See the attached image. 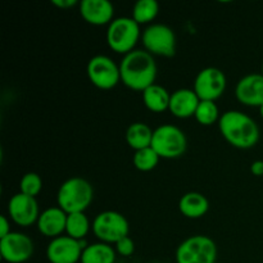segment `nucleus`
<instances>
[{
    "instance_id": "obj_1",
    "label": "nucleus",
    "mask_w": 263,
    "mask_h": 263,
    "mask_svg": "<svg viewBox=\"0 0 263 263\" xmlns=\"http://www.w3.org/2000/svg\"><path fill=\"white\" fill-rule=\"evenodd\" d=\"M121 82L128 89L141 91L156 84L157 63L144 49H135L123 55L120 63Z\"/></svg>"
},
{
    "instance_id": "obj_2",
    "label": "nucleus",
    "mask_w": 263,
    "mask_h": 263,
    "mask_svg": "<svg viewBox=\"0 0 263 263\" xmlns=\"http://www.w3.org/2000/svg\"><path fill=\"white\" fill-rule=\"evenodd\" d=\"M222 138L238 149H251L259 141V127L256 121L240 110H228L218 121Z\"/></svg>"
},
{
    "instance_id": "obj_3",
    "label": "nucleus",
    "mask_w": 263,
    "mask_h": 263,
    "mask_svg": "<svg viewBox=\"0 0 263 263\" xmlns=\"http://www.w3.org/2000/svg\"><path fill=\"white\" fill-rule=\"evenodd\" d=\"M94 199V189L87 180L71 177L59 186L57 193V204L67 215L85 212Z\"/></svg>"
},
{
    "instance_id": "obj_4",
    "label": "nucleus",
    "mask_w": 263,
    "mask_h": 263,
    "mask_svg": "<svg viewBox=\"0 0 263 263\" xmlns=\"http://www.w3.org/2000/svg\"><path fill=\"white\" fill-rule=\"evenodd\" d=\"M141 39L140 25L131 17H118L112 21L107 30V44L115 53L128 54L135 50Z\"/></svg>"
},
{
    "instance_id": "obj_5",
    "label": "nucleus",
    "mask_w": 263,
    "mask_h": 263,
    "mask_svg": "<svg viewBox=\"0 0 263 263\" xmlns=\"http://www.w3.org/2000/svg\"><path fill=\"white\" fill-rule=\"evenodd\" d=\"M217 246L207 235H193L185 239L176 249V263H216Z\"/></svg>"
},
{
    "instance_id": "obj_6",
    "label": "nucleus",
    "mask_w": 263,
    "mask_h": 263,
    "mask_svg": "<svg viewBox=\"0 0 263 263\" xmlns=\"http://www.w3.org/2000/svg\"><path fill=\"white\" fill-rule=\"evenodd\" d=\"M152 148L161 158L175 159L185 154L187 148V139L184 131L175 125L158 126L153 131Z\"/></svg>"
},
{
    "instance_id": "obj_7",
    "label": "nucleus",
    "mask_w": 263,
    "mask_h": 263,
    "mask_svg": "<svg viewBox=\"0 0 263 263\" xmlns=\"http://www.w3.org/2000/svg\"><path fill=\"white\" fill-rule=\"evenodd\" d=\"M91 229L98 240L110 246L128 236L130 233L127 218L117 211L100 212L92 221Z\"/></svg>"
},
{
    "instance_id": "obj_8",
    "label": "nucleus",
    "mask_w": 263,
    "mask_h": 263,
    "mask_svg": "<svg viewBox=\"0 0 263 263\" xmlns=\"http://www.w3.org/2000/svg\"><path fill=\"white\" fill-rule=\"evenodd\" d=\"M144 50L152 55L171 58L176 53V35L164 23H152L141 33Z\"/></svg>"
},
{
    "instance_id": "obj_9",
    "label": "nucleus",
    "mask_w": 263,
    "mask_h": 263,
    "mask_svg": "<svg viewBox=\"0 0 263 263\" xmlns=\"http://www.w3.org/2000/svg\"><path fill=\"white\" fill-rule=\"evenodd\" d=\"M86 73L90 82L100 90H110L121 82L120 64L103 54L94 55L87 62Z\"/></svg>"
},
{
    "instance_id": "obj_10",
    "label": "nucleus",
    "mask_w": 263,
    "mask_h": 263,
    "mask_svg": "<svg viewBox=\"0 0 263 263\" xmlns=\"http://www.w3.org/2000/svg\"><path fill=\"white\" fill-rule=\"evenodd\" d=\"M228 85L225 73L216 67H205L195 76L193 90L200 100L216 102L223 95Z\"/></svg>"
},
{
    "instance_id": "obj_11",
    "label": "nucleus",
    "mask_w": 263,
    "mask_h": 263,
    "mask_svg": "<svg viewBox=\"0 0 263 263\" xmlns=\"http://www.w3.org/2000/svg\"><path fill=\"white\" fill-rule=\"evenodd\" d=\"M89 244L85 240H76L68 235L51 239L46 247V258L50 263H77L81 262L84 249Z\"/></svg>"
},
{
    "instance_id": "obj_12",
    "label": "nucleus",
    "mask_w": 263,
    "mask_h": 263,
    "mask_svg": "<svg viewBox=\"0 0 263 263\" xmlns=\"http://www.w3.org/2000/svg\"><path fill=\"white\" fill-rule=\"evenodd\" d=\"M35 247L32 239L23 233L12 231L0 239V254L8 263H25L32 257Z\"/></svg>"
},
{
    "instance_id": "obj_13",
    "label": "nucleus",
    "mask_w": 263,
    "mask_h": 263,
    "mask_svg": "<svg viewBox=\"0 0 263 263\" xmlns=\"http://www.w3.org/2000/svg\"><path fill=\"white\" fill-rule=\"evenodd\" d=\"M8 215L15 225L21 228H30L37 222L40 210L36 198L17 193L8 202Z\"/></svg>"
},
{
    "instance_id": "obj_14",
    "label": "nucleus",
    "mask_w": 263,
    "mask_h": 263,
    "mask_svg": "<svg viewBox=\"0 0 263 263\" xmlns=\"http://www.w3.org/2000/svg\"><path fill=\"white\" fill-rule=\"evenodd\" d=\"M235 97L247 107L263 105V74L249 73L241 77L235 86Z\"/></svg>"
},
{
    "instance_id": "obj_15",
    "label": "nucleus",
    "mask_w": 263,
    "mask_h": 263,
    "mask_svg": "<svg viewBox=\"0 0 263 263\" xmlns=\"http://www.w3.org/2000/svg\"><path fill=\"white\" fill-rule=\"evenodd\" d=\"M82 20L92 26H109L115 20V7L108 0H82L79 4Z\"/></svg>"
},
{
    "instance_id": "obj_16",
    "label": "nucleus",
    "mask_w": 263,
    "mask_h": 263,
    "mask_svg": "<svg viewBox=\"0 0 263 263\" xmlns=\"http://www.w3.org/2000/svg\"><path fill=\"white\" fill-rule=\"evenodd\" d=\"M67 216L68 215L58 205L46 208L40 213L37 222H36L39 233L50 239L62 236L63 233H66Z\"/></svg>"
},
{
    "instance_id": "obj_17",
    "label": "nucleus",
    "mask_w": 263,
    "mask_h": 263,
    "mask_svg": "<svg viewBox=\"0 0 263 263\" xmlns=\"http://www.w3.org/2000/svg\"><path fill=\"white\" fill-rule=\"evenodd\" d=\"M200 99L193 89H179L171 94L168 110L176 118H190L195 116Z\"/></svg>"
},
{
    "instance_id": "obj_18",
    "label": "nucleus",
    "mask_w": 263,
    "mask_h": 263,
    "mask_svg": "<svg viewBox=\"0 0 263 263\" xmlns=\"http://www.w3.org/2000/svg\"><path fill=\"white\" fill-rule=\"evenodd\" d=\"M179 210L186 218L197 220L207 215L210 211V202L202 193L189 192L180 198Z\"/></svg>"
},
{
    "instance_id": "obj_19",
    "label": "nucleus",
    "mask_w": 263,
    "mask_h": 263,
    "mask_svg": "<svg viewBox=\"0 0 263 263\" xmlns=\"http://www.w3.org/2000/svg\"><path fill=\"white\" fill-rule=\"evenodd\" d=\"M171 94L158 84H153L143 91L144 105L153 113H162L168 110Z\"/></svg>"
},
{
    "instance_id": "obj_20",
    "label": "nucleus",
    "mask_w": 263,
    "mask_h": 263,
    "mask_svg": "<svg viewBox=\"0 0 263 263\" xmlns=\"http://www.w3.org/2000/svg\"><path fill=\"white\" fill-rule=\"evenodd\" d=\"M153 130L146 123L134 122L126 130V141L134 151H140L152 146Z\"/></svg>"
},
{
    "instance_id": "obj_21",
    "label": "nucleus",
    "mask_w": 263,
    "mask_h": 263,
    "mask_svg": "<svg viewBox=\"0 0 263 263\" xmlns=\"http://www.w3.org/2000/svg\"><path fill=\"white\" fill-rule=\"evenodd\" d=\"M117 252L110 244L98 243L89 244L84 249L81 256V263H115Z\"/></svg>"
},
{
    "instance_id": "obj_22",
    "label": "nucleus",
    "mask_w": 263,
    "mask_h": 263,
    "mask_svg": "<svg viewBox=\"0 0 263 263\" xmlns=\"http://www.w3.org/2000/svg\"><path fill=\"white\" fill-rule=\"evenodd\" d=\"M159 13V4L157 0H139L134 4L131 18L138 25H149L157 18Z\"/></svg>"
},
{
    "instance_id": "obj_23",
    "label": "nucleus",
    "mask_w": 263,
    "mask_h": 263,
    "mask_svg": "<svg viewBox=\"0 0 263 263\" xmlns=\"http://www.w3.org/2000/svg\"><path fill=\"white\" fill-rule=\"evenodd\" d=\"M90 221L85 212L79 213H69L67 216V223H66V235L71 236L72 239L76 240H85L86 235L89 234Z\"/></svg>"
},
{
    "instance_id": "obj_24",
    "label": "nucleus",
    "mask_w": 263,
    "mask_h": 263,
    "mask_svg": "<svg viewBox=\"0 0 263 263\" xmlns=\"http://www.w3.org/2000/svg\"><path fill=\"white\" fill-rule=\"evenodd\" d=\"M159 159H161V157L157 154V152L152 146H149V148L140 149V151H136L134 153L133 163L139 171L149 172L158 166Z\"/></svg>"
},
{
    "instance_id": "obj_25",
    "label": "nucleus",
    "mask_w": 263,
    "mask_h": 263,
    "mask_svg": "<svg viewBox=\"0 0 263 263\" xmlns=\"http://www.w3.org/2000/svg\"><path fill=\"white\" fill-rule=\"evenodd\" d=\"M194 117L202 126H212L220 121L221 116L216 102L200 100Z\"/></svg>"
},
{
    "instance_id": "obj_26",
    "label": "nucleus",
    "mask_w": 263,
    "mask_h": 263,
    "mask_svg": "<svg viewBox=\"0 0 263 263\" xmlns=\"http://www.w3.org/2000/svg\"><path fill=\"white\" fill-rule=\"evenodd\" d=\"M43 190V180L36 172H27L20 181V193L36 198Z\"/></svg>"
},
{
    "instance_id": "obj_27",
    "label": "nucleus",
    "mask_w": 263,
    "mask_h": 263,
    "mask_svg": "<svg viewBox=\"0 0 263 263\" xmlns=\"http://www.w3.org/2000/svg\"><path fill=\"white\" fill-rule=\"evenodd\" d=\"M115 249L117 254L122 257H131L135 252V243L130 236H125L115 244Z\"/></svg>"
},
{
    "instance_id": "obj_28",
    "label": "nucleus",
    "mask_w": 263,
    "mask_h": 263,
    "mask_svg": "<svg viewBox=\"0 0 263 263\" xmlns=\"http://www.w3.org/2000/svg\"><path fill=\"white\" fill-rule=\"evenodd\" d=\"M10 233H12V230H10L9 220H8L5 215H2L0 216V239L9 235Z\"/></svg>"
},
{
    "instance_id": "obj_29",
    "label": "nucleus",
    "mask_w": 263,
    "mask_h": 263,
    "mask_svg": "<svg viewBox=\"0 0 263 263\" xmlns=\"http://www.w3.org/2000/svg\"><path fill=\"white\" fill-rule=\"evenodd\" d=\"M51 4L58 7L59 9H69V8L74 7L80 3L77 0H51Z\"/></svg>"
},
{
    "instance_id": "obj_30",
    "label": "nucleus",
    "mask_w": 263,
    "mask_h": 263,
    "mask_svg": "<svg viewBox=\"0 0 263 263\" xmlns=\"http://www.w3.org/2000/svg\"><path fill=\"white\" fill-rule=\"evenodd\" d=\"M251 172L254 176H263V161H254L251 166Z\"/></svg>"
},
{
    "instance_id": "obj_31",
    "label": "nucleus",
    "mask_w": 263,
    "mask_h": 263,
    "mask_svg": "<svg viewBox=\"0 0 263 263\" xmlns=\"http://www.w3.org/2000/svg\"><path fill=\"white\" fill-rule=\"evenodd\" d=\"M259 113H261V117L263 118V105H261V107H259Z\"/></svg>"
},
{
    "instance_id": "obj_32",
    "label": "nucleus",
    "mask_w": 263,
    "mask_h": 263,
    "mask_svg": "<svg viewBox=\"0 0 263 263\" xmlns=\"http://www.w3.org/2000/svg\"><path fill=\"white\" fill-rule=\"evenodd\" d=\"M262 74H263V63H262Z\"/></svg>"
}]
</instances>
